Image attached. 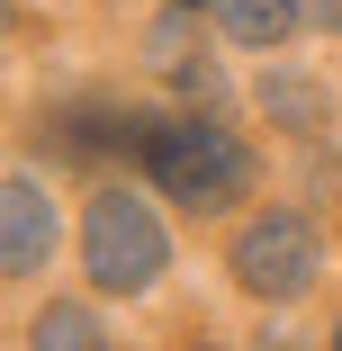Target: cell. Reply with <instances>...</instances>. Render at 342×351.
Returning <instances> with one entry per match:
<instances>
[{
	"label": "cell",
	"instance_id": "obj_1",
	"mask_svg": "<svg viewBox=\"0 0 342 351\" xmlns=\"http://www.w3.org/2000/svg\"><path fill=\"white\" fill-rule=\"evenodd\" d=\"M145 180L208 217V207L252 198V145L217 117H154L145 126Z\"/></svg>",
	"mask_w": 342,
	"mask_h": 351
},
{
	"label": "cell",
	"instance_id": "obj_9",
	"mask_svg": "<svg viewBox=\"0 0 342 351\" xmlns=\"http://www.w3.org/2000/svg\"><path fill=\"white\" fill-rule=\"evenodd\" d=\"M333 351H342V324H333Z\"/></svg>",
	"mask_w": 342,
	"mask_h": 351
},
{
	"label": "cell",
	"instance_id": "obj_8",
	"mask_svg": "<svg viewBox=\"0 0 342 351\" xmlns=\"http://www.w3.org/2000/svg\"><path fill=\"white\" fill-rule=\"evenodd\" d=\"M297 10H306V27H333L342 36V0H297Z\"/></svg>",
	"mask_w": 342,
	"mask_h": 351
},
{
	"label": "cell",
	"instance_id": "obj_4",
	"mask_svg": "<svg viewBox=\"0 0 342 351\" xmlns=\"http://www.w3.org/2000/svg\"><path fill=\"white\" fill-rule=\"evenodd\" d=\"M0 217H10V234H0V261H10V279H27L54 243V207L36 180H10V198H0Z\"/></svg>",
	"mask_w": 342,
	"mask_h": 351
},
{
	"label": "cell",
	"instance_id": "obj_10",
	"mask_svg": "<svg viewBox=\"0 0 342 351\" xmlns=\"http://www.w3.org/2000/svg\"><path fill=\"white\" fill-rule=\"evenodd\" d=\"M198 351H208V342H198Z\"/></svg>",
	"mask_w": 342,
	"mask_h": 351
},
{
	"label": "cell",
	"instance_id": "obj_5",
	"mask_svg": "<svg viewBox=\"0 0 342 351\" xmlns=\"http://www.w3.org/2000/svg\"><path fill=\"white\" fill-rule=\"evenodd\" d=\"M297 19H306L297 0H217V27H225L234 45H289Z\"/></svg>",
	"mask_w": 342,
	"mask_h": 351
},
{
	"label": "cell",
	"instance_id": "obj_3",
	"mask_svg": "<svg viewBox=\"0 0 342 351\" xmlns=\"http://www.w3.org/2000/svg\"><path fill=\"white\" fill-rule=\"evenodd\" d=\"M315 270H324V243H315V226L297 207H270V217H252L234 234V279L252 298H306Z\"/></svg>",
	"mask_w": 342,
	"mask_h": 351
},
{
	"label": "cell",
	"instance_id": "obj_7",
	"mask_svg": "<svg viewBox=\"0 0 342 351\" xmlns=\"http://www.w3.org/2000/svg\"><path fill=\"white\" fill-rule=\"evenodd\" d=\"M27 351H108V342H99V324L82 306H45L36 333H27Z\"/></svg>",
	"mask_w": 342,
	"mask_h": 351
},
{
	"label": "cell",
	"instance_id": "obj_6",
	"mask_svg": "<svg viewBox=\"0 0 342 351\" xmlns=\"http://www.w3.org/2000/svg\"><path fill=\"white\" fill-rule=\"evenodd\" d=\"M261 108L280 117V126H297V135H315V126L333 117V108H324V90H315V82H297V73H270V82H261Z\"/></svg>",
	"mask_w": 342,
	"mask_h": 351
},
{
	"label": "cell",
	"instance_id": "obj_2",
	"mask_svg": "<svg viewBox=\"0 0 342 351\" xmlns=\"http://www.w3.org/2000/svg\"><path fill=\"white\" fill-rule=\"evenodd\" d=\"M82 270H90V289H108V298L154 289V279L171 270V234H162V217H154L135 189H99L90 217H82Z\"/></svg>",
	"mask_w": 342,
	"mask_h": 351
}]
</instances>
